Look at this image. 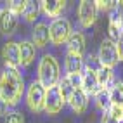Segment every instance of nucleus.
<instances>
[{"instance_id":"nucleus-1","label":"nucleus","mask_w":123,"mask_h":123,"mask_svg":"<svg viewBox=\"0 0 123 123\" xmlns=\"http://www.w3.org/2000/svg\"><path fill=\"white\" fill-rule=\"evenodd\" d=\"M24 92V80L18 68H5L0 75V99L7 106H16Z\"/></svg>"},{"instance_id":"nucleus-2","label":"nucleus","mask_w":123,"mask_h":123,"mask_svg":"<svg viewBox=\"0 0 123 123\" xmlns=\"http://www.w3.org/2000/svg\"><path fill=\"white\" fill-rule=\"evenodd\" d=\"M59 80H61V69H59L55 57L45 54L38 64V81L45 88H50L59 83Z\"/></svg>"},{"instance_id":"nucleus-3","label":"nucleus","mask_w":123,"mask_h":123,"mask_svg":"<svg viewBox=\"0 0 123 123\" xmlns=\"http://www.w3.org/2000/svg\"><path fill=\"white\" fill-rule=\"evenodd\" d=\"M73 33L71 30V23L64 18H57L50 23L49 26V37H50V42L54 45H61L64 42H68L69 35Z\"/></svg>"},{"instance_id":"nucleus-4","label":"nucleus","mask_w":123,"mask_h":123,"mask_svg":"<svg viewBox=\"0 0 123 123\" xmlns=\"http://www.w3.org/2000/svg\"><path fill=\"white\" fill-rule=\"evenodd\" d=\"M45 87L40 83V81H31V85L28 87V92H26V104L28 108L33 111V113H40L43 111V106H45Z\"/></svg>"},{"instance_id":"nucleus-5","label":"nucleus","mask_w":123,"mask_h":123,"mask_svg":"<svg viewBox=\"0 0 123 123\" xmlns=\"http://www.w3.org/2000/svg\"><path fill=\"white\" fill-rule=\"evenodd\" d=\"M97 59H99L101 68H111L113 69V66L118 62V52H116V45H114L113 40H109V38L102 40Z\"/></svg>"},{"instance_id":"nucleus-6","label":"nucleus","mask_w":123,"mask_h":123,"mask_svg":"<svg viewBox=\"0 0 123 123\" xmlns=\"http://www.w3.org/2000/svg\"><path fill=\"white\" fill-rule=\"evenodd\" d=\"M78 19L80 24L83 28H90L97 19V7L95 2H90V0H83L78 5Z\"/></svg>"},{"instance_id":"nucleus-7","label":"nucleus","mask_w":123,"mask_h":123,"mask_svg":"<svg viewBox=\"0 0 123 123\" xmlns=\"http://www.w3.org/2000/svg\"><path fill=\"white\" fill-rule=\"evenodd\" d=\"M62 106H64V101H62V97L59 94L57 85L47 88L45 90V106H43V109L47 111V114H57V113H61Z\"/></svg>"},{"instance_id":"nucleus-8","label":"nucleus","mask_w":123,"mask_h":123,"mask_svg":"<svg viewBox=\"0 0 123 123\" xmlns=\"http://www.w3.org/2000/svg\"><path fill=\"white\" fill-rule=\"evenodd\" d=\"M81 90H83L87 95H97L102 90L101 85H99V81H97L95 69L90 68V66L81 73Z\"/></svg>"},{"instance_id":"nucleus-9","label":"nucleus","mask_w":123,"mask_h":123,"mask_svg":"<svg viewBox=\"0 0 123 123\" xmlns=\"http://www.w3.org/2000/svg\"><path fill=\"white\" fill-rule=\"evenodd\" d=\"M2 59L5 62V68H18L19 66V43L7 42L2 47Z\"/></svg>"},{"instance_id":"nucleus-10","label":"nucleus","mask_w":123,"mask_h":123,"mask_svg":"<svg viewBox=\"0 0 123 123\" xmlns=\"http://www.w3.org/2000/svg\"><path fill=\"white\" fill-rule=\"evenodd\" d=\"M18 28V16H14L9 9L0 12V33L12 35Z\"/></svg>"},{"instance_id":"nucleus-11","label":"nucleus","mask_w":123,"mask_h":123,"mask_svg":"<svg viewBox=\"0 0 123 123\" xmlns=\"http://www.w3.org/2000/svg\"><path fill=\"white\" fill-rule=\"evenodd\" d=\"M69 106L73 108V111L76 114H83L88 108V95L81 88H76L75 92H73L71 99H69Z\"/></svg>"},{"instance_id":"nucleus-12","label":"nucleus","mask_w":123,"mask_h":123,"mask_svg":"<svg viewBox=\"0 0 123 123\" xmlns=\"http://www.w3.org/2000/svg\"><path fill=\"white\" fill-rule=\"evenodd\" d=\"M49 40H50V37H49V26L43 23H38L35 24L33 28V33H31V43L37 47H45L49 43Z\"/></svg>"},{"instance_id":"nucleus-13","label":"nucleus","mask_w":123,"mask_h":123,"mask_svg":"<svg viewBox=\"0 0 123 123\" xmlns=\"http://www.w3.org/2000/svg\"><path fill=\"white\" fill-rule=\"evenodd\" d=\"M64 5H66L64 0H43V2H40V9H42L49 18L57 19V16L64 11Z\"/></svg>"},{"instance_id":"nucleus-14","label":"nucleus","mask_w":123,"mask_h":123,"mask_svg":"<svg viewBox=\"0 0 123 123\" xmlns=\"http://www.w3.org/2000/svg\"><path fill=\"white\" fill-rule=\"evenodd\" d=\"M35 54H37V49L31 42H21L19 43V62H21V66H30L35 61Z\"/></svg>"},{"instance_id":"nucleus-15","label":"nucleus","mask_w":123,"mask_h":123,"mask_svg":"<svg viewBox=\"0 0 123 123\" xmlns=\"http://www.w3.org/2000/svg\"><path fill=\"white\" fill-rule=\"evenodd\" d=\"M66 43H68V52L76 54V55H83V52H85V37L81 33H78V31L71 33Z\"/></svg>"},{"instance_id":"nucleus-16","label":"nucleus","mask_w":123,"mask_h":123,"mask_svg":"<svg viewBox=\"0 0 123 123\" xmlns=\"http://www.w3.org/2000/svg\"><path fill=\"white\" fill-rule=\"evenodd\" d=\"M64 68H66L68 76L69 75H76V73H81V69H83V57L68 52L66 54V64H64Z\"/></svg>"},{"instance_id":"nucleus-17","label":"nucleus","mask_w":123,"mask_h":123,"mask_svg":"<svg viewBox=\"0 0 123 123\" xmlns=\"http://www.w3.org/2000/svg\"><path fill=\"white\" fill-rule=\"evenodd\" d=\"M108 92H109L111 106H114V108H123V81L114 80L111 88H108Z\"/></svg>"},{"instance_id":"nucleus-18","label":"nucleus","mask_w":123,"mask_h":123,"mask_svg":"<svg viewBox=\"0 0 123 123\" xmlns=\"http://www.w3.org/2000/svg\"><path fill=\"white\" fill-rule=\"evenodd\" d=\"M109 40L113 42H118V40L123 37V19L120 16H113L109 19Z\"/></svg>"},{"instance_id":"nucleus-19","label":"nucleus","mask_w":123,"mask_h":123,"mask_svg":"<svg viewBox=\"0 0 123 123\" xmlns=\"http://www.w3.org/2000/svg\"><path fill=\"white\" fill-rule=\"evenodd\" d=\"M95 75H97V81H99L101 88H108L109 85H113V69L111 68H101L95 69Z\"/></svg>"},{"instance_id":"nucleus-20","label":"nucleus","mask_w":123,"mask_h":123,"mask_svg":"<svg viewBox=\"0 0 123 123\" xmlns=\"http://www.w3.org/2000/svg\"><path fill=\"white\" fill-rule=\"evenodd\" d=\"M57 88H59V94H61V97H62V101H64V102H69L73 92L76 90L75 87L71 85V81L68 80V76H66V78H62V80H59V83H57Z\"/></svg>"},{"instance_id":"nucleus-21","label":"nucleus","mask_w":123,"mask_h":123,"mask_svg":"<svg viewBox=\"0 0 123 123\" xmlns=\"http://www.w3.org/2000/svg\"><path fill=\"white\" fill-rule=\"evenodd\" d=\"M95 104H97V108H99L102 113H106V111L111 109V99H109L108 88H102L101 92L95 95Z\"/></svg>"},{"instance_id":"nucleus-22","label":"nucleus","mask_w":123,"mask_h":123,"mask_svg":"<svg viewBox=\"0 0 123 123\" xmlns=\"http://www.w3.org/2000/svg\"><path fill=\"white\" fill-rule=\"evenodd\" d=\"M40 12V2H26V7H24V12H23V18L26 19L28 23H33L37 19V16Z\"/></svg>"},{"instance_id":"nucleus-23","label":"nucleus","mask_w":123,"mask_h":123,"mask_svg":"<svg viewBox=\"0 0 123 123\" xmlns=\"http://www.w3.org/2000/svg\"><path fill=\"white\" fill-rule=\"evenodd\" d=\"M121 108H114V106H111L109 111L104 113V116L101 120V123H121Z\"/></svg>"},{"instance_id":"nucleus-24","label":"nucleus","mask_w":123,"mask_h":123,"mask_svg":"<svg viewBox=\"0 0 123 123\" xmlns=\"http://www.w3.org/2000/svg\"><path fill=\"white\" fill-rule=\"evenodd\" d=\"M24 7H26V2H24V0H12V2H9V11L14 16H23Z\"/></svg>"},{"instance_id":"nucleus-25","label":"nucleus","mask_w":123,"mask_h":123,"mask_svg":"<svg viewBox=\"0 0 123 123\" xmlns=\"http://www.w3.org/2000/svg\"><path fill=\"white\" fill-rule=\"evenodd\" d=\"M5 123H24V118L19 111H9L5 114Z\"/></svg>"},{"instance_id":"nucleus-26","label":"nucleus","mask_w":123,"mask_h":123,"mask_svg":"<svg viewBox=\"0 0 123 123\" xmlns=\"http://www.w3.org/2000/svg\"><path fill=\"white\" fill-rule=\"evenodd\" d=\"M116 4H118V2H102V0H99V2H95V7H97V11L109 12V11H114V9H116Z\"/></svg>"},{"instance_id":"nucleus-27","label":"nucleus","mask_w":123,"mask_h":123,"mask_svg":"<svg viewBox=\"0 0 123 123\" xmlns=\"http://www.w3.org/2000/svg\"><path fill=\"white\" fill-rule=\"evenodd\" d=\"M114 45H116V52H118V61H123V37L118 42H114Z\"/></svg>"},{"instance_id":"nucleus-28","label":"nucleus","mask_w":123,"mask_h":123,"mask_svg":"<svg viewBox=\"0 0 123 123\" xmlns=\"http://www.w3.org/2000/svg\"><path fill=\"white\" fill-rule=\"evenodd\" d=\"M7 108H9V106L0 99V116H2V114H7Z\"/></svg>"},{"instance_id":"nucleus-29","label":"nucleus","mask_w":123,"mask_h":123,"mask_svg":"<svg viewBox=\"0 0 123 123\" xmlns=\"http://www.w3.org/2000/svg\"><path fill=\"white\" fill-rule=\"evenodd\" d=\"M121 120H123V108H121Z\"/></svg>"},{"instance_id":"nucleus-30","label":"nucleus","mask_w":123,"mask_h":123,"mask_svg":"<svg viewBox=\"0 0 123 123\" xmlns=\"http://www.w3.org/2000/svg\"><path fill=\"white\" fill-rule=\"evenodd\" d=\"M121 4H123V2H121Z\"/></svg>"}]
</instances>
